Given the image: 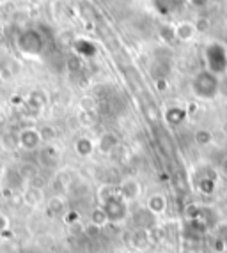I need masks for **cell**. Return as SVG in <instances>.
I'll return each mask as SVG.
<instances>
[{
  "label": "cell",
  "instance_id": "obj_1",
  "mask_svg": "<svg viewBox=\"0 0 227 253\" xmlns=\"http://www.w3.org/2000/svg\"><path fill=\"white\" fill-rule=\"evenodd\" d=\"M190 89L197 99L211 101L220 94V78L210 73L208 69H201L190 82Z\"/></svg>",
  "mask_w": 227,
  "mask_h": 253
},
{
  "label": "cell",
  "instance_id": "obj_2",
  "mask_svg": "<svg viewBox=\"0 0 227 253\" xmlns=\"http://www.w3.org/2000/svg\"><path fill=\"white\" fill-rule=\"evenodd\" d=\"M204 69L215 76L227 75V46L220 41H211L204 46Z\"/></svg>",
  "mask_w": 227,
  "mask_h": 253
},
{
  "label": "cell",
  "instance_id": "obj_3",
  "mask_svg": "<svg viewBox=\"0 0 227 253\" xmlns=\"http://www.w3.org/2000/svg\"><path fill=\"white\" fill-rule=\"evenodd\" d=\"M16 46L25 57H39L45 48V41L38 30H25L18 36Z\"/></svg>",
  "mask_w": 227,
  "mask_h": 253
},
{
  "label": "cell",
  "instance_id": "obj_4",
  "mask_svg": "<svg viewBox=\"0 0 227 253\" xmlns=\"http://www.w3.org/2000/svg\"><path fill=\"white\" fill-rule=\"evenodd\" d=\"M101 209L105 211L107 219H109V223L114 225H121L124 223L128 219V214H130V207H128V202L119 197V193L112 199H109L107 202L101 204Z\"/></svg>",
  "mask_w": 227,
  "mask_h": 253
},
{
  "label": "cell",
  "instance_id": "obj_5",
  "mask_svg": "<svg viewBox=\"0 0 227 253\" xmlns=\"http://www.w3.org/2000/svg\"><path fill=\"white\" fill-rule=\"evenodd\" d=\"M18 144L25 151H38L43 144L39 129L38 127H23L20 131V135H18Z\"/></svg>",
  "mask_w": 227,
  "mask_h": 253
},
{
  "label": "cell",
  "instance_id": "obj_6",
  "mask_svg": "<svg viewBox=\"0 0 227 253\" xmlns=\"http://www.w3.org/2000/svg\"><path fill=\"white\" fill-rule=\"evenodd\" d=\"M140 191H142V188H140L139 181H135V179H124V181L117 186L119 197H121V199L124 200V202H128V204L139 199Z\"/></svg>",
  "mask_w": 227,
  "mask_h": 253
},
{
  "label": "cell",
  "instance_id": "obj_7",
  "mask_svg": "<svg viewBox=\"0 0 227 253\" xmlns=\"http://www.w3.org/2000/svg\"><path fill=\"white\" fill-rule=\"evenodd\" d=\"M48 103V96L43 89H34L32 92L27 96L25 99V108L27 112H32V114L38 115Z\"/></svg>",
  "mask_w": 227,
  "mask_h": 253
},
{
  "label": "cell",
  "instance_id": "obj_8",
  "mask_svg": "<svg viewBox=\"0 0 227 253\" xmlns=\"http://www.w3.org/2000/svg\"><path fill=\"white\" fill-rule=\"evenodd\" d=\"M59 149L55 147V145L48 144V145H43L41 151H39V160H41L43 167H47V169H54L59 165Z\"/></svg>",
  "mask_w": 227,
  "mask_h": 253
},
{
  "label": "cell",
  "instance_id": "obj_9",
  "mask_svg": "<svg viewBox=\"0 0 227 253\" xmlns=\"http://www.w3.org/2000/svg\"><path fill=\"white\" fill-rule=\"evenodd\" d=\"M197 34V25L192 23V21H179L176 27H174V38L177 41H192Z\"/></svg>",
  "mask_w": 227,
  "mask_h": 253
},
{
  "label": "cell",
  "instance_id": "obj_10",
  "mask_svg": "<svg viewBox=\"0 0 227 253\" xmlns=\"http://www.w3.org/2000/svg\"><path fill=\"white\" fill-rule=\"evenodd\" d=\"M167 199H165V195L162 193H153L146 202V209L151 212L153 216H160L167 211Z\"/></svg>",
  "mask_w": 227,
  "mask_h": 253
},
{
  "label": "cell",
  "instance_id": "obj_11",
  "mask_svg": "<svg viewBox=\"0 0 227 253\" xmlns=\"http://www.w3.org/2000/svg\"><path fill=\"white\" fill-rule=\"evenodd\" d=\"M119 145V138L115 133H110V131H107V133H103V135L100 136V140L96 142V149L98 152H101V154H112L114 149Z\"/></svg>",
  "mask_w": 227,
  "mask_h": 253
},
{
  "label": "cell",
  "instance_id": "obj_12",
  "mask_svg": "<svg viewBox=\"0 0 227 253\" xmlns=\"http://www.w3.org/2000/svg\"><path fill=\"white\" fill-rule=\"evenodd\" d=\"M165 121H167L170 126H179V124L185 123L186 119V110L181 108V106H170V108L165 110Z\"/></svg>",
  "mask_w": 227,
  "mask_h": 253
},
{
  "label": "cell",
  "instance_id": "obj_13",
  "mask_svg": "<svg viewBox=\"0 0 227 253\" xmlns=\"http://www.w3.org/2000/svg\"><path fill=\"white\" fill-rule=\"evenodd\" d=\"M94 149H96V144H94L91 138H87V136H82V138H78L75 142L76 154H78V156H82V158L91 156V154L94 152Z\"/></svg>",
  "mask_w": 227,
  "mask_h": 253
},
{
  "label": "cell",
  "instance_id": "obj_14",
  "mask_svg": "<svg viewBox=\"0 0 227 253\" xmlns=\"http://www.w3.org/2000/svg\"><path fill=\"white\" fill-rule=\"evenodd\" d=\"M43 199H45V193H43V190L38 188V186H29L25 190V193H23V200L32 207L39 206L43 202Z\"/></svg>",
  "mask_w": 227,
  "mask_h": 253
},
{
  "label": "cell",
  "instance_id": "obj_15",
  "mask_svg": "<svg viewBox=\"0 0 227 253\" xmlns=\"http://www.w3.org/2000/svg\"><path fill=\"white\" fill-rule=\"evenodd\" d=\"M75 51L80 57H94L96 55V46L91 41H87V39H76Z\"/></svg>",
  "mask_w": 227,
  "mask_h": 253
},
{
  "label": "cell",
  "instance_id": "obj_16",
  "mask_svg": "<svg viewBox=\"0 0 227 253\" xmlns=\"http://www.w3.org/2000/svg\"><path fill=\"white\" fill-rule=\"evenodd\" d=\"M213 230L217 236V245H220L222 250H227V219H220Z\"/></svg>",
  "mask_w": 227,
  "mask_h": 253
},
{
  "label": "cell",
  "instance_id": "obj_17",
  "mask_svg": "<svg viewBox=\"0 0 227 253\" xmlns=\"http://www.w3.org/2000/svg\"><path fill=\"white\" fill-rule=\"evenodd\" d=\"M197 190L201 191L202 195L210 197V195H213L215 191H217V179L215 177H202L197 184Z\"/></svg>",
  "mask_w": 227,
  "mask_h": 253
},
{
  "label": "cell",
  "instance_id": "obj_18",
  "mask_svg": "<svg viewBox=\"0 0 227 253\" xmlns=\"http://www.w3.org/2000/svg\"><path fill=\"white\" fill-rule=\"evenodd\" d=\"M107 223H109V219H107V214H105V211L101 209V206L93 209V212H91V225H94V227H98V228H103Z\"/></svg>",
  "mask_w": 227,
  "mask_h": 253
},
{
  "label": "cell",
  "instance_id": "obj_19",
  "mask_svg": "<svg viewBox=\"0 0 227 253\" xmlns=\"http://www.w3.org/2000/svg\"><path fill=\"white\" fill-rule=\"evenodd\" d=\"M48 211H50L52 214H55V216H64V212L67 211L66 202H64L60 197H55V199H52L50 204H48Z\"/></svg>",
  "mask_w": 227,
  "mask_h": 253
},
{
  "label": "cell",
  "instance_id": "obj_20",
  "mask_svg": "<svg viewBox=\"0 0 227 253\" xmlns=\"http://www.w3.org/2000/svg\"><path fill=\"white\" fill-rule=\"evenodd\" d=\"M131 243H133L135 248H147V245H149V234H147L146 228H139L133 234V241Z\"/></svg>",
  "mask_w": 227,
  "mask_h": 253
},
{
  "label": "cell",
  "instance_id": "obj_21",
  "mask_svg": "<svg viewBox=\"0 0 227 253\" xmlns=\"http://www.w3.org/2000/svg\"><path fill=\"white\" fill-rule=\"evenodd\" d=\"M115 195H117V188H115V186L105 184L98 190V200H100V204H103L109 199H112V197H115Z\"/></svg>",
  "mask_w": 227,
  "mask_h": 253
},
{
  "label": "cell",
  "instance_id": "obj_22",
  "mask_svg": "<svg viewBox=\"0 0 227 253\" xmlns=\"http://www.w3.org/2000/svg\"><path fill=\"white\" fill-rule=\"evenodd\" d=\"M39 135H41L43 144H52V142L57 138V129L52 126H43L41 129H39Z\"/></svg>",
  "mask_w": 227,
  "mask_h": 253
},
{
  "label": "cell",
  "instance_id": "obj_23",
  "mask_svg": "<svg viewBox=\"0 0 227 253\" xmlns=\"http://www.w3.org/2000/svg\"><path fill=\"white\" fill-rule=\"evenodd\" d=\"M194 138H195V144L202 145V147H204V145L211 144V140H213V135H211V133L208 129H197V131H195Z\"/></svg>",
  "mask_w": 227,
  "mask_h": 253
},
{
  "label": "cell",
  "instance_id": "obj_24",
  "mask_svg": "<svg viewBox=\"0 0 227 253\" xmlns=\"http://www.w3.org/2000/svg\"><path fill=\"white\" fill-rule=\"evenodd\" d=\"M18 173L21 175V179H23V181H30V179L38 177V170H36V167H34V165H23V167L18 170Z\"/></svg>",
  "mask_w": 227,
  "mask_h": 253
},
{
  "label": "cell",
  "instance_id": "obj_25",
  "mask_svg": "<svg viewBox=\"0 0 227 253\" xmlns=\"http://www.w3.org/2000/svg\"><path fill=\"white\" fill-rule=\"evenodd\" d=\"M64 221H66V225H75L80 221V214H78V211H73V209H67L66 212H64Z\"/></svg>",
  "mask_w": 227,
  "mask_h": 253
},
{
  "label": "cell",
  "instance_id": "obj_26",
  "mask_svg": "<svg viewBox=\"0 0 227 253\" xmlns=\"http://www.w3.org/2000/svg\"><path fill=\"white\" fill-rule=\"evenodd\" d=\"M9 228V218L4 214V212H0V236L5 234V230Z\"/></svg>",
  "mask_w": 227,
  "mask_h": 253
},
{
  "label": "cell",
  "instance_id": "obj_27",
  "mask_svg": "<svg viewBox=\"0 0 227 253\" xmlns=\"http://www.w3.org/2000/svg\"><path fill=\"white\" fill-rule=\"evenodd\" d=\"M222 172H224V173H226V175H227V158H226V160L222 161Z\"/></svg>",
  "mask_w": 227,
  "mask_h": 253
},
{
  "label": "cell",
  "instance_id": "obj_28",
  "mask_svg": "<svg viewBox=\"0 0 227 253\" xmlns=\"http://www.w3.org/2000/svg\"><path fill=\"white\" fill-rule=\"evenodd\" d=\"M126 253H139V252H126Z\"/></svg>",
  "mask_w": 227,
  "mask_h": 253
},
{
  "label": "cell",
  "instance_id": "obj_29",
  "mask_svg": "<svg viewBox=\"0 0 227 253\" xmlns=\"http://www.w3.org/2000/svg\"><path fill=\"white\" fill-rule=\"evenodd\" d=\"M0 2H2V0H0Z\"/></svg>",
  "mask_w": 227,
  "mask_h": 253
}]
</instances>
